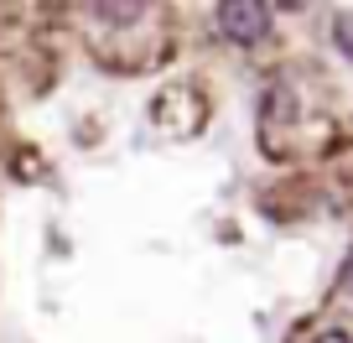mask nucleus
<instances>
[{"mask_svg":"<svg viewBox=\"0 0 353 343\" xmlns=\"http://www.w3.org/2000/svg\"><path fill=\"white\" fill-rule=\"evenodd\" d=\"M94 16H141V6H94Z\"/></svg>","mask_w":353,"mask_h":343,"instance_id":"obj_3","label":"nucleus"},{"mask_svg":"<svg viewBox=\"0 0 353 343\" xmlns=\"http://www.w3.org/2000/svg\"><path fill=\"white\" fill-rule=\"evenodd\" d=\"M213 16H219V32L229 37V42H239V47L260 42V37L270 32V6H260V0H223Z\"/></svg>","mask_w":353,"mask_h":343,"instance_id":"obj_1","label":"nucleus"},{"mask_svg":"<svg viewBox=\"0 0 353 343\" xmlns=\"http://www.w3.org/2000/svg\"><path fill=\"white\" fill-rule=\"evenodd\" d=\"M338 291H348V297H353V255H348V266H343V276H338Z\"/></svg>","mask_w":353,"mask_h":343,"instance_id":"obj_5","label":"nucleus"},{"mask_svg":"<svg viewBox=\"0 0 353 343\" xmlns=\"http://www.w3.org/2000/svg\"><path fill=\"white\" fill-rule=\"evenodd\" d=\"M312 343H353V338H348V333H343V328H327V333H317V338H312Z\"/></svg>","mask_w":353,"mask_h":343,"instance_id":"obj_4","label":"nucleus"},{"mask_svg":"<svg viewBox=\"0 0 353 343\" xmlns=\"http://www.w3.org/2000/svg\"><path fill=\"white\" fill-rule=\"evenodd\" d=\"M332 42H338V52L353 63V16H348V11H343L338 21H332Z\"/></svg>","mask_w":353,"mask_h":343,"instance_id":"obj_2","label":"nucleus"}]
</instances>
